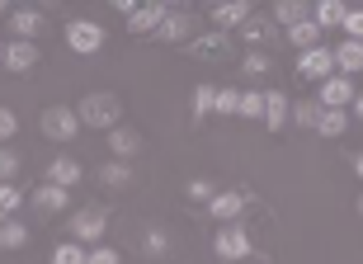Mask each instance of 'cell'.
I'll use <instances>...</instances> for the list:
<instances>
[{
  "label": "cell",
  "mask_w": 363,
  "mask_h": 264,
  "mask_svg": "<svg viewBox=\"0 0 363 264\" xmlns=\"http://www.w3.org/2000/svg\"><path fill=\"white\" fill-rule=\"evenodd\" d=\"M213 251H217V260H245L250 255V236L236 222H222L217 236H213Z\"/></svg>",
  "instance_id": "cell-7"
},
{
  "label": "cell",
  "mask_w": 363,
  "mask_h": 264,
  "mask_svg": "<svg viewBox=\"0 0 363 264\" xmlns=\"http://www.w3.org/2000/svg\"><path fill=\"white\" fill-rule=\"evenodd\" d=\"M236 104H241V90H217L213 114H236Z\"/></svg>",
  "instance_id": "cell-36"
},
{
  "label": "cell",
  "mask_w": 363,
  "mask_h": 264,
  "mask_svg": "<svg viewBox=\"0 0 363 264\" xmlns=\"http://www.w3.org/2000/svg\"><path fill=\"white\" fill-rule=\"evenodd\" d=\"M19 203H24V194L14 185H0V217H14L19 212Z\"/></svg>",
  "instance_id": "cell-32"
},
{
  "label": "cell",
  "mask_w": 363,
  "mask_h": 264,
  "mask_svg": "<svg viewBox=\"0 0 363 264\" xmlns=\"http://www.w3.org/2000/svg\"><path fill=\"white\" fill-rule=\"evenodd\" d=\"M52 264H85V246H76V241L57 246V251H52Z\"/></svg>",
  "instance_id": "cell-31"
},
{
  "label": "cell",
  "mask_w": 363,
  "mask_h": 264,
  "mask_svg": "<svg viewBox=\"0 0 363 264\" xmlns=\"http://www.w3.org/2000/svg\"><path fill=\"white\" fill-rule=\"evenodd\" d=\"M28 246V226L14 217H0V251H24Z\"/></svg>",
  "instance_id": "cell-22"
},
{
  "label": "cell",
  "mask_w": 363,
  "mask_h": 264,
  "mask_svg": "<svg viewBox=\"0 0 363 264\" xmlns=\"http://www.w3.org/2000/svg\"><path fill=\"white\" fill-rule=\"evenodd\" d=\"M340 24H345V33H350L354 43H359V33H363V14L359 10H345V19H340Z\"/></svg>",
  "instance_id": "cell-38"
},
{
  "label": "cell",
  "mask_w": 363,
  "mask_h": 264,
  "mask_svg": "<svg viewBox=\"0 0 363 264\" xmlns=\"http://www.w3.org/2000/svg\"><path fill=\"white\" fill-rule=\"evenodd\" d=\"M274 71V53H245L241 57V76H269Z\"/></svg>",
  "instance_id": "cell-28"
},
{
  "label": "cell",
  "mask_w": 363,
  "mask_h": 264,
  "mask_svg": "<svg viewBox=\"0 0 363 264\" xmlns=\"http://www.w3.org/2000/svg\"><path fill=\"white\" fill-rule=\"evenodd\" d=\"M236 38L250 43L255 53H264V43H279V28H274V19H264V14H250V19L236 28Z\"/></svg>",
  "instance_id": "cell-11"
},
{
  "label": "cell",
  "mask_w": 363,
  "mask_h": 264,
  "mask_svg": "<svg viewBox=\"0 0 363 264\" xmlns=\"http://www.w3.org/2000/svg\"><path fill=\"white\" fill-rule=\"evenodd\" d=\"M213 99H217V85H199V90H194V128L213 114Z\"/></svg>",
  "instance_id": "cell-29"
},
{
  "label": "cell",
  "mask_w": 363,
  "mask_h": 264,
  "mask_svg": "<svg viewBox=\"0 0 363 264\" xmlns=\"http://www.w3.org/2000/svg\"><path fill=\"white\" fill-rule=\"evenodd\" d=\"M250 14H255V10H250L245 0H227V5H217V10H213V19H217V28H222V33H236Z\"/></svg>",
  "instance_id": "cell-17"
},
{
  "label": "cell",
  "mask_w": 363,
  "mask_h": 264,
  "mask_svg": "<svg viewBox=\"0 0 363 264\" xmlns=\"http://www.w3.org/2000/svg\"><path fill=\"white\" fill-rule=\"evenodd\" d=\"M184 194H189V203H208V198L217 194V185H213V180H189Z\"/></svg>",
  "instance_id": "cell-34"
},
{
  "label": "cell",
  "mask_w": 363,
  "mask_h": 264,
  "mask_svg": "<svg viewBox=\"0 0 363 264\" xmlns=\"http://www.w3.org/2000/svg\"><path fill=\"white\" fill-rule=\"evenodd\" d=\"M345 109H321V119H316V128L311 132H321V137H345Z\"/></svg>",
  "instance_id": "cell-24"
},
{
  "label": "cell",
  "mask_w": 363,
  "mask_h": 264,
  "mask_svg": "<svg viewBox=\"0 0 363 264\" xmlns=\"http://www.w3.org/2000/svg\"><path fill=\"white\" fill-rule=\"evenodd\" d=\"M142 251H147V255H165V251H170V236H165L161 226H151L147 236H142Z\"/></svg>",
  "instance_id": "cell-33"
},
{
  "label": "cell",
  "mask_w": 363,
  "mask_h": 264,
  "mask_svg": "<svg viewBox=\"0 0 363 264\" xmlns=\"http://www.w3.org/2000/svg\"><path fill=\"white\" fill-rule=\"evenodd\" d=\"M76 119H81L85 128H104V132H113V128L123 123V99H118L113 90H94V94H85V99H81Z\"/></svg>",
  "instance_id": "cell-1"
},
{
  "label": "cell",
  "mask_w": 363,
  "mask_h": 264,
  "mask_svg": "<svg viewBox=\"0 0 363 264\" xmlns=\"http://www.w3.org/2000/svg\"><path fill=\"white\" fill-rule=\"evenodd\" d=\"M274 19H279L283 28H293V24L307 19V5H302V0H279V5H274Z\"/></svg>",
  "instance_id": "cell-26"
},
{
  "label": "cell",
  "mask_w": 363,
  "mask_h": 264,
  "mask_svg": "<svg viewBox=\"0 0 363 264\" xmlns=\"http://www.w3.org/2000/svg\"><path fill=\"white\" fill-rule=\"evenodd\" d=\"M81 160H71V156H57L52 165H48V185H57V189H76L81 185Z\"/></svg>",
  "instance_id": "cell-16"
},
{
  "label": "cell",
  "mask_w": 363,
  "mask_h": 264,
  "mask_svg": "<svg viewBox=\"0 0 363 264\" xmlns=\"http://www.w3.org/2000/svg\"><path fill=\"white\" fill-rule=\"evenodd\" d=\"M288 119H293L297 128H316V119H321V104H316V99H302V104H288Z\"/></svg>",
  "instance_id": "cell-27"
},
{
  "label": "cell",
  "mask_w": 363,
  "mask_h": 264,
  "mask_svg": "<svg viewBox=\"0 0 363 264\" xmlns=\"http://www.w3.org/2000/svg\"><path fill=\"white\" fill-rule=\"evenodd\" d=\"M67 48L81 57H94L99 48H104V28L94 24V19H71L67 24Z\"/></svg>",
  "instance_id": "cell-5"
},
{
  "label": "cell",
  "mask_w": 363,
  "mask_h": 264,
  "mask_svg": "<svg viewBox=\"0 0 363 264\" xmlns=\"http://www.w3.org/2000/svg\"><path fill=\"white\" fill-rule=\"evenodd\" d=\"M108 151H113V160H133L137 151H147V142H142V132H137V128H123V123H118V128L108 132Z\"/></svg>",
  "instance_id": "cell-13"
},
{
  "label": "cell",
  "mask_w": 363,
  "mask_h": 264,
  "mask_svg": "<svg viewBox=\"0 0 363 264\" xmlns=\"http://www.w3.org/2000/svg\"><path fill=\"white\" fill-rule=\"evenodd\" d=\"M99 185L104 189H133V165L128 160H108L104 170H99Z\"/></svg>",
  "instance_id": "cell-23"
},
{
  "label": "cell",
  "mask_w": 363,
  "mask_h": 264,
  "mask_svg": "<svg viewBox=\"0 0 363 264\" xmlns=\"http://www.w3.org/2000/svg\"><path fill=\"white\" fill-rule=\"evenodd\" d=\"M330 62L340 66V71H345V76H354V71H359L363 66V43H354V38H345L335 48V53H330Z\"/></svg>",
  "instance_id": "cell-21"
},
{
  "label": "cell",
  "mask_w": 363,
  "mask_h": 264,
  "mask_svg": "<svg viewBox=\"0 0 363 264\" xmlns=\"http://www.w3.org/2000/svg\"><path fill=\"white\" fill-rule=\"evenodd\" d=\"M38 128H43V137H52V142H71V137L81 132V119H76L71 104H48L38 114Z\"/></svg>",
  "instance_id": "cell-2"
},
{
  "label": "cell",
  "mask_w": 363,
  "mask_h": 264,
  "mask_svg": "<svg viewBox=\"0 0 363 264\" xmlns=\"http://www.w3.org/2000/svg\"><path fill=\"white\" fill-rule=\"evenodd\" d=\"M0 14H5V0H0Z\"/></svg>",
  "instance_id": "cell-40"
},
{
  "label": "cell",
  "mask_w": 363,
  "mask_h": 264,
  "mask_svg": "<svg viewBox=\"0 0 363 264\" xmlns=\"http://www.w3.org/2000/svg\"><path fill=\"white\" fill-rule=\"evenodd\" d=\"M104 222H108L104 208H81L76 217H71V236H76V246H90V241H99V236H104Z\"/></svg>",
  "instance_id": "cell-10"
},
{
  "label": "cell",
  "mask_w": 363,
  "mask_h": 264,
  "mask_svg": "<svg viewBox=\"0 0 363 264\" xmlns=\"http://www.w3.org/2000/svg\"><path fill=\"white\" fill-rule=\"evenodd\" d=\"M259 123H269V132H279L283 123H288V94H283V90H269V94H264Z\"/></svg>",
  "instance_id": "cell-18"
},
{
  "label": "cell",
  "mask_w": 363,
  "mask_h": 264,
  "mask_svg": "<svg viewBox=\"0 0 363 264\" xmlns=\"http://www.w3.org/2000/svg\"><path fill=\"white\" fill-rule=\"evenodd\" d=\"M345 19V5L340 0H316V10H311V24L316 28H330V24H340Z\"/></svg>",
  "instance_id": "cell-25"
},
{
  "label": "cell",
  "mask_w": 363,
  "mask_h": 264,
  "mask_svg": "<svg viewBox=\"0 0 363 264\" xmlns=\"http://www.w3.org/2000/svg\"><path fill=\"white\" fill-rule=\"evenodd\" d=\"M14 175H19V156H14L10 146H0V185H10Z\"/></svg>",
  "instance_id": "cell-35"
},
{
  "label": "cell",
  "mask_w": 363,
  "mask_h": 264,
  "mask_svg": "<svg viewBox=\"0 0 363 264\" xmlns=\"http://www.w3.org/2000/svg\"><path fill=\"white\" fill-rule=\"evenodd\" d=\"M259 109H264V90H245L236 104V119H259Z\"/></svg>",
  "instance_id": "cell-30"
},
{
  "label": "cell",
  "mask_w": 363,
  "mask_h": 264,
  "mask_svg": "<svg viewBox=\"0 0 363 264\" xmlns=\"http://www.w3.org/2000/svg\"><path fill=\"white\" fill-rule=\"evenodd\" d=\"M85 264H118V251L99 246V251H90V255H85Z\"/></svg>",
  "instance_id": "cell-39"
},
{
  "label": "cell",
  "mask_w": 363,
  "mask_h": 264,
  "mask_svg": "<svg viewBox=\"0 0 363 264\" xmlns=\"http://www.w3.org/2000/svg\"><path fill=\"white\" fill-rule=\"evenodd\" d=\"M71 203V189H57V185H38L33 189V208L38 212H62Z\"/></svg>",
  "instance_id": "cell-19"
},
{
  "label": "cell",
  "mask_w": 363,
  "mask_h": 264,
  "mask_svg": "<svg viewBox=\"0 0 363 264\" xmlns=\"http://www.w3.org/2000/svg\"><path fill=\"white\" fill-rule=\"evenodd\" d=\"M165 14H170V5H165V0L137 5V10L128 14V33H133V38H151V33H156V28L165 24Z\"/></svg>",
  "instance_id": "cell-6"
},
{
  "label": "cell",
  "mask_w": 363,
  "mask_h": 264,
  "mask_svg": "<svg viewBox=\"0 0 363 264\" xmlns=\"http://www.w3.org/2000/svg\"><path fill=\"white\" fill-rule=\"evenodd\" d=\"M330 71H335V62H330V53H325V48L297 53V80H325Z\"/></svg>",
  "instance_id": "cell-12"
},
{
  "label": "cell",
  "mask_w": 363,
  "mask_h": 264,
  "mask_svg": "<svg viewBox=\"0 0 363 264\" xmlns=\"http://www.w3.org/2000/svg\"><path fill=\"white\" fill-rule=\"evenodd\" d=\"M283 43H293L297 53H311V48H321V28L311 24V19H302V24H293L283 33Z\"/></svg>",
  "instance_id": "cell-20"
},
{
  "label": "cell",
  "mask_w": 363,
  "mask_h": 264,
  "mask_svg": "<svg viewBox=\"0 0 363 264\" xmlns=\"http://www.w3.org/2000/svg\"><path fill=\"white\" fill-rule=\"evenodd\" d=\"M151 38H156V43H170V48H184L189 38H199V19H194L189 10H170V14H165V24L156 28Z\"/></svg>",
  "instance_id": "cell-3"
},
{
  "label": "cell",
  "mask_w": 363,
  "mask_h": 264,
  "mask_svg": "<svg viewBox=\"0 0 363 264\" xmlns=\"http://www.w3.org/2000/svg\"><path fill=\"white\" fill-rule=\"evenodd\" d=\"M350 99H354V80L350 76H325L321 80V99H316L321 109H345Z\"/></svg>",
  "instance_id": "cell-15"
},
{
  "label": "cell",
  "mask_w": 363,
  "mask_h": 264,
  "mask_svg": "<svg viewBox=\"0 0 363 264\" xmlns=\"http://www.w3.org/2000/svg\"><path fill=\"white\" fill-rule=\"evenodd\" d=\"M184 53L194 57V62H222V57H231V33H222V28L199 33V38L184 43Z\"/></svg>",
  "instance_id": "cell-4"
},
{
  "label": "cell",
  "mask_w": 363,
  "mask_h": 264,
  "mask_svg": "<svg viewBox=\"0 0 363 264\" xmlns=\"http://www.w3.org/2000/svg\"><path fill=\"white\" fill-rule=\"evenodd\" d=\"M14 132H19V119H14V109H0V146L10 142Z\"/></svg>",
  "instance_id": "cell-37"
},
{
  "label": "cell",
  "mask_w": 363,
  "mask_h": 264,
  "mask_svg": "<svg viewBox=\"0 0 363 264\" xmlns=\"http://www.w3.org/2000/svg\"><path fill=\"white\" fill-rule=\"evenodd\" d=\"M245 208H250V194H241V189H217L208 198V212H213L217 222H236Z\"/></svg>",
  "instance_id": "cell-9"
},
{
  "label": "cell",
  "mask_w": 363,
  "mask_h": 264,
  "mask_svg": "<svg viewBox=\"0 0 363 264\" xmlns=\"http://www.w3.org/2000/svg\"><path fill=\"white\" fill-rule=\"evenodd\" d=\"M43 28H48V14H43V10H10V33H14V38L33 43Z\"/></svg>",
  "instance_id": "cell-14"
},
{
  "label": "cell",
  "mask_w": 363,
  "mask_h": 264,
  "mask_svg": "<svg viewBox=\"0 0 363 264\" xmlns=\"http://www.w3.org/2000/svg\"><path fill=\"white\" fill-rule=\"evenodd\" d=\"M0 62H5V71H10V76H24V71H33V66H38V43L10 38L5 48H0Z\"/></svg>",
  "instance_id": "cell-8"
}]
</instances>
